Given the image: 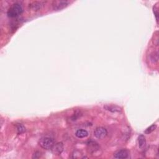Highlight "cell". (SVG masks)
<instances>
[{
    "instance_id": "cell-12",
    "label": "cell",
    "mask_w": 159,
    "mask_h": 159,
    "mask_svg": "<svg viewBox=\"0 0 159 159\" xmlns=\"http://www.w3.org/2000/svg\"><path fill=\"white\" fill-rule=\"evenodd\" d=\"M157 128V126L155 124H152V126H150L149 128H147L146 130L145 131V134H149L150 133H152V132L154 131Z\"/></svg>"
},
{
    "instance_id": "cell-5",
    "label": "cell",
    "mask_w": 159,
    "mask_h": 159,
    "mask_svg": "<svg viewBox=\"0 0 159 159\" xmlns=\"http://www.w3.org/2000/svg\"><path fill=\"white\" fill-rule=\"evenodd\" d=\"M87 147L88 152L93 155L99 150V146L98 144L93 141H88L87 143Z\"/></svg>"
},
{
    "instance_id": "cell-8",
    "label": "cell",
    "mask_w": 159,
    "mask_h": 159,
    "mask_svg": "<svg viewBox=\"0 0 159 159\" xmlns=\"http://www.w3.org/2000/svg\"><path fill=\"white\" fill-rule=\"evenodd\" d=\"M44 1H33L29 4V8L34 11H38L44 6Z\"/></svg>"
},
{
    "instance_id": "cell-16",
    "label": "cell",
    "mask_w": 159,
    "mask_h": 159,
    "mask_svg": "<svg viewBox=\"0 0 159 159\" xmlns=\"http://www.w3.org/2000/svg\"><path fill=\"white\" fill-rule=\"evenodd\" d=\"M40 157V152H36L34 153V154L33 155V158H38Z\"/></svg>"
},
{
    "instance_id": "cell-14",
    "label": "cell",
    "mask_w": 159,
    "mask_h": 159,
    "mask_svg": "<svg viewBox=\"0 0 159 159\" xmlns=\"http://www.w3.org/2000/svg\"><path fill=\"white\" fill-rule=\"evenodd\" d=\"M150 60L153 63H156V62H158V52H154L152 53V54L150 55Z\"/></svg>"
},
{
    "instance_id": "cell-13",
    "label": "cell",
    "mask_w": 159,
    "mask_h": 159,
    "mask_svg": "<svg viewBox=\"0 0 159 159\" xmlns=\"http://www.w3.org/2000/svg\"><path fill=\"white\" fill-rule=\"evenodd\" d=\"M16 129H17V132L18 134H23L26 131V128L24 127V126L21 124H19L17 126Z\"/></svg>"
},
{
    "instance_id": "cell-10",
    "label": "cell",
    "mask_w": 159,
    "mask_h": 159,
    "mask_svg": "<svg viewBox=\"0 0 159 159\" xmlns=\"http://www.w3.org/2000/svg\"><path fill=\"white\" fill-rule=\"evenodd\" d=\"M75 136L78 138H84L88 136V132L87 130L84 129H78L75 132Z\"/></svg>"
},
{
    "instance_id": "cell-15",
    "label": "cell",
    "mask_w": 159,
    "mask_h": 159,
    "mask_svg": "<svg viewBox=\"0 0 159 159\" xmlns=\"http://www.w3.org/2000/svg\"><path fill=\"white\" fill-rule=\"evenodd\" d=\"M73 158H83V157H82V154H81L80 152H78V151H75L74 152V153H73Z\"/></svg>"
},
{
    "instance_id": "cell-4",
    "label": "cell",
    "mask_w": 159,
    "mask_h": 159,
    "mask_svg": "<svg viewBox=\"0 0 159 159\" xmlns=\"http://www.w3.org/2000/svg\"><path fill=\"white\" fill-rule=\"evenodd\" d=\"M108 135L107 129L103 127H98L94 131V136L98 139H102Z\"/></svg>"
},
{
    "instance_id": "cell-11",
    "label": "cell",
    "mask_w": 159,
    "mask_h": 159,
    "mask_svg": "<svg viewBox=\"0 0 159 159\" xmlns=\"http://www.w3.org/2000/svg\"><path fill=\"white\" fill-rule=\"evenodd\" d=\"M146 137L144 135H140L138 137V144L139 147L141 148V149H142L144 148L146 146Z\"/></svg>"
},
{
    "instance_id": "cell-7",
    "label": "cell",
    "mask_w": 159,
    "mask_h": 159,
    "mask_svg": "<svg viewBox=\"0 0 159 159\" xmlns=\"http://www.w3.org/2000/svg\"><path fill=\"white\" fill-rule=\"evenodd\" d=\"M129 152L126 149H121L116 151L114 153V157L116 158H128Z\"/></svg>"
},
{
    "instance_id": "cell-2",
    "label": "cell",
    "mask_w": 159,
    "mask_h": 159,
    "mask_svg": "<svg viewBox=\"0 0 159 159\" xmlns=\"http://www.w3.org/2000/svg\"><path fill=\"white\" fill-rule=\"evenodd\" d=\"M39 144L42 149L50 150L54 145V141L50 137H43L40 139Z\"/></svg>"
},
{
    "instance_id": "cell-6",
    "label": "cell",
    "mask_w": 159,
    "mask_h": 159,
    "mask_svg": "<svg viewBox=\"0 0 159 159\" xmlns=\"http://www.w3.org/2000/svg\"><path fill=\"white\" fill-rule=\"evenodd\" d=\"M63 149H64V146H63L62 142L57 143V144H54L52 148V152L57 155H60L63 152Z\"/></svg>"
},
{
    "instance_id": "cell-1",
    "label": "cell",
    "mask_w": 159,
    "mask_h": 159,
    "mask_svg": "<svg viewBox=\"0 0 159 159\" xmlns=\"http://www.w3.org/2000/svg\"><path fill=\"white\" fill-rule=\"evenodd\" d=\"M23 13V8L21 5L18 3L13 4L8 9L7 14L10 18H15L18 16Z\"/></svg>"
},
{
    "instance_id": "cell-3",
    "label": "cell",
    "mask_w": 159,
    "mask_h": 159,
    "mask_svg": "<svg viewBox=\"0 0 159 159\" xmlns=\"http://www.w3.org/2000/svg\"><path fill=\"white\" fill-rule=\"evenodd\" d=\"M69 4V1L66 0H57L52 3V8L54 10H61L66 8Z\"/></svg>"
},
{
    "instance_id": "cell-9",
    "label": "cell",
    "mask_w": 159,
    "mask_h": 159,
    "mask_svg": "<svg viewBox=\"0 0 159 159\" xmlns=\"http://www.w3.org/2000/svg\"><path fill=\"white\" fill-rule=\"evenodd\" d=\"M104 108L112 113H119L121 111V108L116 105L114 104H106L104 106Z\"/></svg>"
}]
</instances>
